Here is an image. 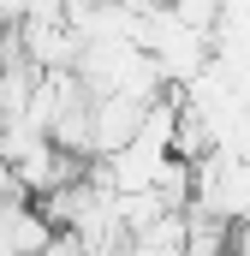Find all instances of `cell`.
<instances>
[{"mask_svg": "<svg viewBox=\"0 0 250 256\" xmlns=\"http://www.w3.org/2000/svg\"><path fill=\"white\" fill-rule=\"evenodd\" d=\"M24 24H66V0H30Z\"/></svg>", "mask_w": 250, "mask_h": 256, "instance_id": "cell-4", "label": "cell"}, {"mask_svg": "<svg viewBox=\"0 0 250 256\" xmlns=\"http://www.w3.org/2000/svg\"><path fill=\"white\" fill-rule=\"evenodd\" d=\"M0 238H6L12 256H42L54 244V226H48V214H42L36 202H12L6 220H0Z\"/></svg>", "mask_w": 250, "mask_h": 256, "instance_id": "cell-3", "label": "cell"}, {"mask_svg": "<svg viewBox=\"0 0 250 256\" xmlns=\"http://www.w3.org/2000/svg\"><path fill=\"white\" fill-rule=\"evenodd\" d=\"M24 18H30V0H0V36L24 30Z\"/></svg>", "mask_w": 250, "mask_h": 256, "instance_id": "cell-5", "label": "cell"}, {"mask_svg": "<svg viewBox=\"0 0 250 256\" xmlns=\"http://www.w3.org/2000/svg\"><path fill=\"white\" fill-rule=\"evenodd\" d=\"M232 256H250V220H244V226H232Z\"/></svg>", "mask_w": 250, "mask_h": 256, "instance_id": "cell-7", "label": "cell"}, {"mask_svg": "<svg viewBox=\"0 0 250 256\" xmlns=\"http://www.w3.org/2000/svg\"><path fill=\"white\" fill-rule=\"evenodd\" d=\"M18 48L42 78H78V60H84V42H78L72 24H24Z\"/></svg>", "mask_w": 250, "mask_h": 256, "instance_id": "cell-2", "label": "cell"}, {"mask_svg": "<svg viewBox=\"0 0 250 256\" xmlns=\"http://www.w3.org/2000/svg\"><path fill=\"white\" fill-rule=\"evenodd\" d=\"M42 256H96V250H90V244H78L72 232H54V244H48Z\"/></svg>", "mask_w": 250, "mask_h": 256, "instance_id": "cell-6", "label": "cell"}, {"mask_svg": "<svg viewBox=\"0 0 250 256\" xmlns=\"http://www.w3.org/2000/svg\"><path fill=\"white\" fill-rule=\"evenodd\" d=\"M155 102H131V96H90V161H114L120 149L137 143V131L149 120Z\"/></svg>", "mask_w": 250, "mask_h": 256, "instance_id": "cell-1", "label": "cell"}]
</instances>
